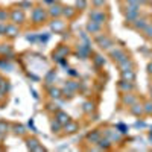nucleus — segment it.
<instances>
[{
    "label": "nucleus",
    "instance_id": "nucleus-1",
    "mask_svg": "<svg viewBox=\"0 0 152 152\" xmlns=\"http://www.w3.org/2000/svg\"><path fill=\"white\" fill-rule=\"evenodd\" d=\"M50 17H49V12L47 8L41 6V5H35L31 9V24L32 28H41L43 24L49 23Z\"/></svg>",
    "mask_w": 152,
    "mask_h": 152
},
{
    "label": "nucleus",
    "instance_id": "nucleus-2",
    "mask_svg": "<svg viewBox=\"0 0 152 152\" xmlns=\"http://www.w3.org/2000/svg\"><path fill=\"white\" fill-rule=\"evenodd\" d=\"M120 11L125 17V26H128L129 23H132L135 18H138L143 12H142V8L140 6H135V5H128V3H122L120 6Z\"/></svg>",
    "mask_w": 152,
    "mask_h": 152
},
{
    "label": "nucleus",
    "instance_id": "nucleus-3",
    "mask_svg": "<svg viewBox=\"0 0 152 152\" xmlns=\"http://www.w3.org/2000/svg\"><path fill=\"white\" fill-rule=\"evenodd\" d=\"M110 11H108V8H93L91 6V9L88 11V20H93V21H96V23H99V24H108V21H110Z\"/></svg>",
    "mask_w": 152,
    "mask_h": 152
},
{
    "label": "nucleus",
    "instance_id": "nucleus-4",
    "mask_svg": "<svg viewBox=\"0 0 152 152\" xmlns=\"http://www.w3.org/2000/svg\"><path fill=\"white\" fill-rule=\"evenodd\" d=\"M9 21L18 24V26H23V24L28 23V15L24 12V8L20 5H14L9 8Z\"/></svg>",
    "mask_w": 152,
    "mask_h": 152
},
{
    "label": "nucleus",
    "instance_id": "nucleus-5",
    "mask_svg": "<svg viewBox=\"0 0 152 152\" xmlns=\"http://www.w3.org/2000/svg\"><path fill=\"white\" fill-rule=\"evenodd\" d=\"M93 43L100 50H104V52H108V50H111L114 46H116V41H114L113 37L110 34H107V32H102V34L93 37Z\"/></svg>",
    "mask_w": 152,
    "mask_h": 152
},
{
    "label": "nucleus",
    "instance_id": "nucleus-6",
    "mask_svg": "<svg viewBox=\"0 0 152 152\" xmlns=\"http://www.w3.org/2000/svg\"><path fill=\"white\" fill-rule=\"evenodd\" d=\"M108 56L111 58V61L114 62V64H120V62H123L125 59H128V58H131V55H129V52L126 49H123V47H120V46H114L111 50H108Z\"/></svg>",
    "mask_w": 152,
    "mask_h": 152
},
{
    "label": "nucleus",
    "instance_id": "nucleus-7",
    "mask_svg": "<svg viewBox=\"0 0 152 152\" xmlns=\"http://www.w3.org/2000/svg\"><path fill=\"white\" fill-rule=\"evenodd\" d=\"M24 142H26V148L31 152H44L46 151L43 143L38 140V137H35V135H26L24 137Z\"/></svg>",
    "mask_w": 152,
    "mask_h": 152
},
{
    "label": "nucleus",
    "instance_id": "nucleus-8",
    "mask_svg": "<svg viewBox=\"0 0 152 152\" xmlns=\"http://www.w3.org/2000/svg\"><path fill=\"white\" fill-rule=\"evenodd\" d=\"M49 26H50V29H52V32L62 34L67 29V26H69V20L62 18V17H59V18H50Z\"/></svg>",
    "mask_w": 152,
    "mask_h": 152
},
{
    "label": "nucleus",
    "instance_id": "nucleus-9",
    "mask_svg": "<svg viewBox=\"0 0 152 152\" xmlns=\"http://www.w3.org/2000/svg\"><path fill=\"white\" fill-rule=\"evenodd\" d=\"M85 31H87L88 35L93 38V37H96V35H99V34L105 32V26H104V24H99V23L93 21V20H88V21L85 23Z\"/></svg>",
    "mask_w": 152,
    "mask_h": 152
},
{
    "label": "nucleus",
    "instance_id": "nucleus-10",
    "mask_svg": "<svg viewBox=\"0 0 152 152\" xmlns=\"http://www.w3.org/2000/svg\"><path fill=\"white\" fill-rule=\"evenodd\" d=\"M72 52V50L66 46V44H58L55 47V50L52 52V58L56 59L58 62H64V59L67 58V55Z\"/></svg>",
    "mask_w": 152,
    "mask_h": 152
},
{
    "label": "nucleus",
    "instance_id": "nucleus-11",
    "mask_svg": "<svg viewBox=\"0 0 152 152\" xmlns=\"http://www.w3.org/2000/svg\"><path fill=\"white\" fill-rule=\"evenodd\" d=\"M149 21H151V17L146 15V14H142L138 18H135L132 23H129V24H128V28H131V29L135 31V32H140Z\"/></svg>",
    "mask_w": 152,
    "mask_h": 152
},
{
    "label": "nucleus",
    "instance_id": "nucleus-12",
    "mask_svg": "<svg viewBox=\"0 0 152 152\" xmlns=\"http://www.w3.org/2000/svg\"><path fill=\"white\" fill-rule=\"evenodd\" d=\"M21 34V26H18V24H14L8 21L6 24V32H5V38H8V40H15V38H18Z\"/></svg>",
    "mask_w": 152,
    "mask_h": 152
},
{
    "label": "nucleus",
    "instance_id": "nucleus-13",
    "mask_svg": "<svg viewBox=\"0 0 152 152\" xmlns=\"http://www.w3.org/2000/svg\"><path fill=\"white\" fill-rule=\"evenodd\" d=\"M120 102H122V105H125V107H131V105H134V104H137V102H140V96L138 94H135L134 91H129V93H122V96H120Z\"/></svg>",
    "mask_w": 152,
    "mask_h": 152
},
{
    "label": "nucleus",
    "instance_id": "nucleus-14",
    "mask_svg": "<svg viewBox=\"0 0 152 152\" xmlns=\"http://www.w3.org/2000/svg\"><path fill=\"white\" fill-rule=\"evenodd\" d=\"M62 9H64V5L56 0L55 3H52V5L47 6L49 17H50V18H59V17H62Z\"/></svg>",
    "mask_w": 152,
    "mask_h": 152
},
{
    "label": "nucleus",
    "instance_id": "nucleus-15",
    "mask_svg": "<svg viewBox=\"0 0 152 152\" xmlns=\"http://www.w3.org/2000/svg\"><path fill=\"white\" fill-rule=\"evenodd\" d=\"M78 131H79V123L73 119L62 126V135H72V134H76Z\"/></svg>",
    "mask_w": 152,
    "mask_h": 152
},
{
    "label": "nucleus",
    "instance_id": "nucleus-16",
    "mask_svg": "<svg viewBox=\"0 0 152 152\" xmlns=\"http://www.w3.org/2000/svg\"><path fill=\"white\" fill-rule=\"evenodd\" d=\"M102 138V129H93V131H90L87 135H85V142L88 143V145H91V146H94V145H97V142Z\"/></svg>",
    "mask_w": 152,
    "mask_h": 152
},
{
    "label": "nucleus",
    "instance_id": "nucleus-17",
    "mask_svg": "<svg viewBox=\"0 0 152 152\" xmlns=\"http://www.w3.org/2000/svg\"><path fill=\"white\" fill-rule=\"evenodd\" d=\"M117 90L120 93H129V91H134L135 90V85L132 81H126V79H122L117 82Z\"/></svg>",
    "mask_w": 152,
    "mask_h": 152
},
{
    "label": "nucleus",
    "instance_id": "nucleus-18",
    "mask_svg": "<svg viewBox=\"0 0 152 152\" xmlns=\"http://www.w3.org/2000/svg\"><path fill=\"white\" fill-rule=\"evenodd\" d=\"M46 91H47V97L52 99V100H58V99L62 97V88H59L56 85L46 87Z\"/></svg>",
    "mask_w": 152,
    "mask_h": 152
},
{
    "label": "nucleus",
    "instance_id": "nucleus-19",
    "mask_svg": "<svg viewBox=\"0 0 152 152\" xmlns=\"http://www.w3.org/2000/svg\"><path fill=\"white\" fill-rule=\"evenodd\" d=\"M78 14H81V12L76 9V6H69V5H64V9H62V17H64L66 20H73Z\"/></svg>",
    "mask_w": 152,
    "mask_h": 152
},
{
    "label": "nucleus",
    "instance_id": "nucleus-20",
    "mask_svg": "<svg viewBox=\"0 0 152 152\" xmlns=\"http://www.w3.org/2000/svg\"><path fill=\"white\" fill-rule=\"evenodd\" d=\"M9 131H11V122H8L5 119H0V143H3V140L9 134Z\"/></svg>",
    "mask_w": 152,
    "mask_h": 152
},
{
    "label": "nucleus",
    "instance_id": "nucleus-21",
    "mask_svg": "<svg viewBox=\"0 0 152 152\" xmlns=\"http://www.w3.org/2000/svg\"><path fill=\"white\" fill-rule=\"evenodd\" d=\"M11 131L14 135L17 137H26L28 132H26V128L21 125V123H11Z\"/></svg>",
    "mask_w": 152,
    "mask_h": 152
},
{
    "label": "nucleus",
    "instance_id": "nucleus-22",
    "mask_svg": "<svg viewBox=\"0 0 152 152\" xmlns=\"http://www.w3.org/2000/svg\"><path fill=\"white\" fill-rule=\"evenodd\" d=\"M14 53V49H12L11 43H0V56L2 58H9Z\"/></svg>",
    "mask_w": 152,
    "mask_h": 152
},
{
    "label": "nucleus",
    "instance_id": "nucleus-23",
    "mask_svg": "<svg viewBox=\"0 0 152 152\" xmlns=\"http://www.w3.org/2000/svg\"><path fill=\"white\" fill-rule=\"evenodd\" d=\"M120 78L122 79H126V81H135L137 78V70L135 69H128V70H122L120 72Z\"/></svg>",
    "mask_w": 152,
    "mask_h": 152
},
{
    "label": "nucleus",
    "instance_id": "nucleus-24",
    "mask_svg": "<svg viewBox=\"0 0 152 152\" xmlns=\"http://www.w3.org/2000/svg\"><path fill=\"white\" fill-rule=\"evenodd\" d=\"M129 113L132 114V116H135V117H142V116H145V110H143V104H140V102H137V104L131 105V107H129Z\"/></svg>",
    "mask_w": 152,
    "mask_h": 152
},
{
    "label": "nucleus",
    "instance_id": "nucleus-25",
    "mask_svg": "<svg viewBox=\"0 0 152 152\" xmlns=\"http://www.w3.org/2000/svg\"><path fill=\"white\" fill-rule=\"evenodd\" d=\"M53 117H55V119H56L58 122H61L62 125H66V123H67L69 120H72V117L69 116V114H67V113H66L64 110H58V111H56V113L53 114Z\"/></svg>",
    "mask_w": 152,
    "mask_h": 152
},
{
    "label": "nucleus",
    "instance_id": "nucleus-26",
    "mask_svg": "<svg viewBox=\"0 0 152 152\" xmlns=\"http://www.w3.org/2000/svg\"><path fill=\"white\" fill-rule=\"evenodd\" d=\"M55 79H56V69H52L44 76V87L55 85Z\"/></svg>",
    "mask_w": 152,
    "mask_h": 152
},
{
    "label": "nucleus",
    "instance_id": "nucleus-27",
    "mask_svg": "<svg viewBox=\"0 0 152 152\" xmlns=\"http://www.w3.org/2000/svg\"><path fill=\"white\" fill-rule=\"evenodd\" d=\"M138 34H140V35L145 38V40L152 41V21H149V23H148L146 26H145L140 32H138Z\"/></svg>",
    "mask_w": 152,
    "mask_h": 152
},
{
    "label": "nucleus",
    "instance_id": "nucleus-28",
    "mask_svg": "<svg viewBox=\"0 0 152 152\" xmlns=\"http://www.w3.org/2000/svg\"><path fill=\"white\" fill-rule=\"evenodd\" d=\"M8 90H9V81L5 78H0V99L6 97Z\"/></svg>",
    "mask_w": 152,
    "mask_h": 152
},
{
    "label": "nucleus",
    "instance_id": "nucleus-29",
    "mask_svg": "<svg viewBox=\"0 0 152 152\" xmlns=\"http://www.w3.org/2000/svg\"><path fill=\"white\" fill-rule=\"evenodd\" d=\"M62 125L61 122H58L55 117L53 119H50V131H52L53 134H59V131H62Z\"/></svg>",
    "mask_w": 152,
    "mask_h": 152
},
{
    "label": "nucleus",
    "instance_id": "nucleus-30",
    "mask_svg": "<svg viewBox=\"0 0 152 152\" xmlns=\"http://www.w3.org/2000/svg\"><path fill=\"white\" fill-rule=\"evenodd\" d=\"M44 110H46L47 113H50V114H55V113H56L58 110H61V108H59V105L56 104V100H52V99H50L49 102L46 104Z\"/></svg>",
    "mask_w": 152,
    "mask_h": 152
},
{
    "label": "nucleus",
    "instance_id": "nucleus-31",
    "mask_svg": "<svg viewBox=\"0 0 152 152\" xmlns=\"http://www.w3.org/2000/svg\"><path fill=\"white\" fill-rule=\"evenodd\" d=\"M0 21L2 23H8L9 21V8L0 5Z\"/></svg>",
    "mask_w": 152,
    "mask_h": 152
},
{
    "label": "nucleus",
    "instance_id": "nucleus-32",
    "mask_svg": "<svg viewBox=\"0 0 152 152\" xmlns=\"http://www.w3.org/2000/svg\"><path fill=\"white\" fill-rule=\"evenodd\" d=\"M94 111V104L91 102V100H85V102L82 104V113L84 114H91Z\"/></svg>",
    "mask_w": 152,
    "mask_h": 152
},
{
    "label": "nucleus",
    "instance_id": "nucleus-33",
    "mask_svg": "<svg viewBox=\"0 0 152 152\" xmlns=\"http://www.w3.org/2000/svg\"><path fill=\"white\" fill-rule=\"evenodd\" d=\"M88 5H90V0H75V6H76V9H78L79 12L87 9Z\"/></svg>",
    "mask_w": 152,
    "mask_h": 152
},
{
    "label": "nucleus",
    "instance_id": "nucleus-34",
    "mask_svg": "<svg viewBox=\"0 0 152 152\" xmlns=\"http://www.w3.org/2000/svg\"><path fill=\"white\" fill-rule=\"evenodd\" d=\"M91 59H93V62H94V64L97 66V67H104L105 66V59L102 58V56H100L99 53H91Z\"/></svg>",
    "mask_w": 152,
    "mask_h": 152
},
{
    "label": "nucleus",
    "instance_id": "nucleus-35",
    "mask_svg": "<svg viewBox=\"0 0 152 152\" xmlns=\"http://www.w3.org/2000/svg\"><path fill=\"white\" fill-rule=\"evenodd\" d=\"M66 87L76 93V91L79 90V82H78V81H73V79H67V81H66Z\"/></svg>",
    "mask_w": 152,
    "mask_h": 152
},
{
    "label": "nucleus",
    "instance_id": "nucleus-36",
    "mask_svg": "<svg viewBox=\"0 0 152 152\" xmlns=\"http://www.w3.org/2000/svg\"><path fill=\"white\" fill-rule=\"evenodd\" d=\"M93 8H108V0H90Z\"/></svg>",
    "mask_w": 152,
    "mask_h": 152
},
{
    "label": "nucleus",
    "instance_id": "nucleus-37",
    "mask_svg": "<svg viewBox=\"0 0 152 152\" xmlns=\"http://www.w3.org/2000/svg\"><path fill=\"white\" fill-rule=\"evenodd\" d=\"M143 110H145V116H152V99L145 100L143 102Z\"/></svg>",
    "mask_w": 152,
    "mask_h": 152
},
{
    "label": "nucleus",
    "instance_id": "nucleus-38",
    "mask_svg": "<svg viewBox=\"0 0 152 152\" xmlns=\"http://www.w3.org/2000/svg\"><path fill=\"white\" fill-rule=\"evenodd\" d=\"M76 96V93L75 91H72L70 90V88H67V87H64V88H62V97H66V99H73Z\"/></svg>",
    "mask_w": 152,
    "mask_h": 152
},
{
    "label": "nucleus",
    "instance_id": "nucleus-39",
    "mask_svg": "<svg viewBox=\"0 0 152 152\" xmlns=\"http://www.w3.org/2000/svg\"><path fill=\"white\" fill-rule=\"evenodd\" d=\"M6 24H8V23H2V21H0V37H5V32H6Z\"/></svg>",
    "mask_w": 152,
    "mask_h": 152
},
{
    "label": "nucleus",
    "instance_id": "nucleus-40",
    "mask_svg": "<svg viewBox=\"0 0 152 152\" xmlns=\"http://www.w3.org/2000/svg\"><path fill=\"white\" fill-rule=\"evenodd\" d=\"M148 73H149V75L152 76V61H151L149 64H148Z\"/></svg>",
    "mask_w": 152,
    "mask_h": 152
},
{
    "label": "nucleus",
    "instance_id": "nucleus-41",
    "mask_svg": "<svg viewBox=\"0 0 152 152\" xmlns=\"http://www.w3.org/2000/svg\"><path fill=\"white\" fill-rule=\"evenodd\" d=\"M0 151H5V148L2 146V143H0Z\"/></svg>",
    "mask_w": 152,
    "mask_h": 152
},
{
    "label": "nucleus",
    "instance_id": "nucleus-42",
    "mask_svg": "<svg viewBox=\"0 0 152 152\" xmlns=\"http://www.w3.org/2000/svg\"><path fill=\"white\" fill-rule=\"evenodd\" d=\"M151 99H152V90H151Z\"/></svg>",
    "mask_w": 152,
    "mask_h": 152
},
{
    "label": "nucleus",
    "instance_id": "nucleus-43",
    "mask_svg": "<svg viewBox=\"0 0 152 152\" xmlns=\"http://www.w3.org/2000/svg\"><path fill=\"white\" fill-rule=\"evenodd\" d=\"M151 2H152V0H151Z\"/></svg>",
    "mask_w": 152,
    "mask_h": 152
}]
</instances>
